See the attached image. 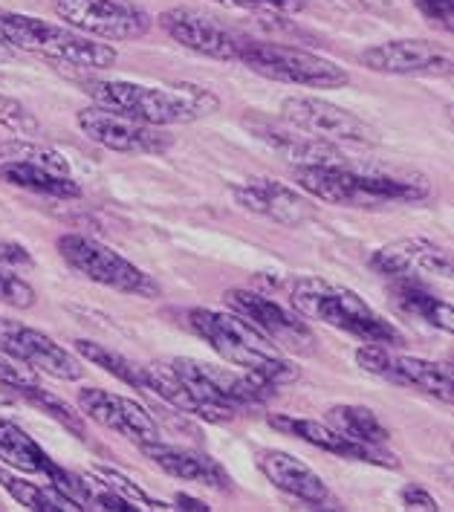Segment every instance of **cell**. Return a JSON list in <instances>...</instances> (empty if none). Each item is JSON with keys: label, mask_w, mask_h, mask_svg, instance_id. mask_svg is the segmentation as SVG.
<instances>
[{"label": "cell", "mask_w": 454, "mask_h": 512, "mask_svg": "<svg viewBox=\"0 0 454 512\" xmlns=\"http://www.w3.org/2000/svg\"><path fill=\"white\" fill-rule=\"evenodd\" d=\"M188 327L220 353L229 365L241 368L246 377L267 385V388H281L293 385L301 377L298 365H293L278 345L264 336L252 322H246L238 313H223V310H209V307H194L186 313Z\"/></svg>", "instance_id": "cell-1"}, {"label": "cell", "mask_w": 454, "mask_h": 512, "mask_svg": "<svg viewBox=\"0 0 454 512\" xmlns=\"http://www.w3.org/2000/svg\"><path fill=\"white\" fill-rule=\"evenodd\" d=\"M84 90L96 102V108L113 110L119 116L157 128L188 125L217 108V99L203 87H180V93H171L136 81H87Z\"/></svg>", "instance_id": "cell-2"}, {"label": "cell", "mask_w": 454, "mask_h": 512, "mask_svg": "<svg viewBox=\"0 0 454 512\" xmlns=\"http://www.w3.org/2000/svg\"><path fill=\"white\" fill-rule=\"evenodd\" d=\"M290 301L301 316L339 327L362 342H376V345L402 342L400 330L394 324L385 322V316H379L365 298L356 296L342 284L301 275L290 281Z\"/></svg>", "instance_id": "cell-3"}, {"label": "cell", "mask_w": 454, "mask_h": 512, "mask_svg": "<svg viewBox=\"0 0 454 512\" xmlns=\"http://www.w3.org/2000/svg\"><path fill=\"white\" fill-rule=\"evenodd\" d=\"M295 183L316 200L348 206V209H379L391 203L426 200V183H411L397 177L356 174L348 165H307L295 168Z\"/></svg>", "instance_id": "cell-4"}, {"label": "cell", "mask_w": 454, "mask_h": 512, "mask_svg": "<svg viewBox=\"0 0 454 512\" xmlns=\"http://www.w3.org/2000/svg\"><path fill=\"white\" fill-rule=\"evenodd\" d=\"M0 41L15 53L41 55L67 67L105 70L116 64V50L110 44H96L93 38L81 35L76 29L58 27L21 12L0 9Z\"/></svg>", "instance_id": "cell-5"}, {"label": "cell", "mask_w": 454, "mask_h": 512, "mask_svg": "<svg viewBox=\"0 0 454 512\" xmlns=\"http://www.w3.org/2000/svg\"><path fill=\"white\" fill-rule=\"evenodd\" d=\"M238 61H243L252 73L281 84H298L310 90H333L350 81L348 70L319 53L284 47V44H264V41H241Z\"/></svg>", "instance_id": "cell-6"}, {"label": "cell", "mask_w": 454, "mask_h": 512, "mask_svg": "<svg viewBox=\"0 0 454 512\" xmlns=\"http://www.w3.org/2000/svg\"><path fill=\"white\" fill-rule=\"evenodd\" d=\"M160 368L180 379L197 400H203L212 408H220V411H229V414H235L238 405L267 403L275 391V388H267L252 377H246L243 371L238 374V371L217 368L212 362H200V359H188V356L160 359Z\"/></svg>", "instance_id": "cell-7"}, {"label": "cell", "mask_w": 454, "mask_h": 512, "mask_svg": "<svg viewBox=\"0 0 454 512\" xmlns=\"http://www.w3.org/2000/svg\"><path fill=\"white\" fill-rule=\"evenodd\" d=\"M58 252L73 270L84 275L87 281H93V284H102V287L139 298H157L162 293L160 284L148 272L139 270L128 258H122L116 249L93 241L87 235L58 238Z\"/></svg>", "instance_id": "cell-8"}, {"label": "cell", "mask_w": 454, "mask_h": 512, "mask_svg": "<svg viewBox=\"0 0 454 512\" xmlns=\"http://www.w3.org/2000/svg\"><path fill=\"white\" fill-rule=\"evenodd\" d=\"M356 362L371 377L388 379V382L402 385V388H417L423 394L437 397L440 403H454L452 368L446 362L402 356V353L391 351L388 345H376V342H368L365 348H359Z\"/></svg>", "instance_id": "cell-9"}, {"label": "cell", "mask_w": 454, "mask_h": 512, "mask_svg": "<svg viewBox=\"0 0 454 512\" xmlns=\"http://www.w3.org/2000/svg\"><path fill=\"white\" fill-rule=\"evenodd\" d=\"M64 24L102 41H134L151 29V18L131 0H53Z\"/></svg>", "instance_id": "cell-10"}, {"label": "cell", "mask_w": 454, "mask_h": 512, "mask_svg": "<svg viewBox=\"0 0 454 512\" xmlns=\"http://www.w3.org/2000/svg\"><path fill=\"white\" fill-rule=\"evenodd\" d=\"M281 116L295 131L324 139V142H362V145L376 142V131L362 116L339 108L327 99H313V96L284 99Z\"/></svg>", "instance_id": "cell-11"}, {"label": "cell", "mask_w": 454, "mask_h": 512, "mask_svg": "<svg viewBox=\"0 0 454 512\" xmlns=\"http://www.w3.org/2000/svg\"><path fill=\"white\" fill-rule=\"evenodd\" d=\"M76 125L90 142L116 154H162L171 145V136L157 125H145L105 108H87L76 113Z\"/></svg>", "instance_id": "cell-12"}, {"label": "cell", "mask_w": 454, "mask_h": 512, "mask_svg": "<svg viewBox=\"0 0 454 512\" xmlns=\"http://www.w3.org/2000/svg\"><path fill=\"white\" fill-rule=\"evenodd\" d=\"M0 180L15 189L47 194L58 200L81 194V186L70 177L64 157H58L47 148H35V145H18L15 157H9L0 165Z\"/></svg>", "instance_id": "cell-13"}, {"label": "cell", "mask_w": 454, "mask_h": 512, "mask_svg": "<svg viewBox=\"0 0 454 512\" xmlns=\"http://www.w3.org/2000/svg\"><path fill=\"white\" fill-rule=\"evenodd\" d=\"M0 348L9 351L15 359H21L38 374H47L53 379L76 382L84 377V365L67 348L55 345L53 339L35 327L15 319L0 316Z\"/></svg>", "instance_id": "cell-14"}, {"label": "cell", "mask_w": 454, "mask_h": 512, "mask_svg": "<svg viewBox=\"0 0 454 512\" xmlns=\"http://www.w3.org/2000/svg\"><path fill=\"white\" fill-rule=\"evenodd\" d=\"M362 64L385 76H452L454 73L452 50L423 38L376 44L362 53Z\"/></svg>", "instance_id": "cell-15"}, {"label": "cell", "mask_w": 454, "mask_h": 512, "mask_svg": "<svg viewBox=\"0 0 454 512\" xmlns=\"http://www.w3.org/2000/svg\"><path fill=\"white\" fill-rule=\"evenodd\" d=\"M226 301H229V307L238 316H243L246 322L255 324L275 345L290 348V351H313L316 339H313L307 322H301L295 313H290L287 307H281L278 301L261 296V293H252V290H243V287L229 290Z\"/></svg>", "instance_id": "cell-16"}, {"label": "cell", "mask_w": 454, "mask_h": 512, "mask_svg": "<svg viewBox=\"0 0 454 512\" xmlns=\"http://www.w3.org/2000/svg\"><path fill=\"white\" fill-rule=\"evenodd\" d=\"M157 24L168 38H174L177 44H183L191 53L217 58V61H238L241 38L232 35L223 24H217L206 12L177 6V9H165Z\"/></svg>", "instance_id": "cell-17"}, {"label": "cell", "mask_w": 454, "mask_h": 512, "mask_svg": "<svg viewBox=\"0 0 454 512\" xmlns=\"http://www.w3.org/2000/svg\"><path fill=\"white\" fill-rule=\"evenodd\" d=\"M79 408L84 417H90L93 423L134 440L136 446L160 440V429L154 423V414L142 403L131 400V397L110 394V391H102V388H81Z\"/></svg>", "instance_id": "cell-18"}, {"label": "cell", "mask_w": 454, "mask_h": 512, "mask_svg": "<svg viewBox=\"0 0 454 512\" xmlns=\"http://www.w3.org/2000/svg\"><path fill=\"white\" fill-rule=\"evenodd\" d=\"M371 270L388 278H411L414 272L452 278L454 264L446 246L428 238H402L376 249L371 255Z\"/></svg>", "instance_id": "cell-19"}, {"label": "cell", "mask_w": 454, "mask_h": 512, "mask_svg": "<svg viewBox=\"0 0 454 512\" xmlns=\"http://www.w3.org/2000/svg\"><path fill=\"white\" fill-rule=\"evenodd\" d=\"M269 426L278 429V432L293 434V437L316 446V449L327 452V455H339V458L359 460V463H374V466H388V469L400 466V460L394 458L391 452H385V446L353 443L348 437H342L336 429H330L327 423H316V420H307V417H290V414H272Z\"/></svg>", "instance_id": "cell-20"}, {"label": "cell", "mask_w": 454, "mask_h": 512, "mask_svg": "<svg viewBox=\"0 0 454 512\" xmlns=\"http://www.w3.org/2000/svg\"><path fill=\"white\" fill-rule=\"evenodd\" d=\"M232 197L246 212L267 217L281 226H298L313 215V203L281 180H246L232 186Z\"/></svg>", "instance_id": "cell-21"}, {"label": "cell", "mask_w": 454, "mask_h": 512, "mask_svg": "<svg viewBox=\"0 0 454 512\" xmlns=\"http://www.w3.org/2000/svg\"><path fill=\"white\" fill-rule=\"evenodd\" d=\"M258 469L264 472L269 484H275L281 492L293 495V498L310 504V507H321L330 498L327 484L304 460H298L290 452H281V449L258 452Z\"/></svg>", "instance_id": "cell-22"}, {"label": "cell", "mask_w": 454, "mask_h": 512, "mask_svg": "<svg viewBox=\"0 0 454 512\" xmlns=\"http://www.w3.org/2000/svg\"><path fill=\"white\" fill-rule=\"evenodd\" d=\"M142 455L151 460L154 466H160L165 475L171 478H180V481H194V484L212 486V489H229V475L226 469L212 460L203 452H194V449H183V446H168L162 440L154 443H145L139 446Z\"/></svg>", "instance_id": "cell-23"}, {"label": "cell", "mask_w": 454, "mask_h": 512, "mask_svg": "<svg viewBox=\"0 0 454 512\" xmlns=\"http://www.w3.org/2000/svg\"><path fill=\"white\" fill-rule=\"evenodd\" d=\"M252 131L258 139H264L275 151H281L295 168H307V165H345V157L324 139L316 136H298L290 128H278V125H252Z\"/></svg>", "instance_id": "cell-24"}, {"label": "cell", "mask_w": 454, "mask_h": 512, "mask_svg": "<svg viewBox=\"0 0 454 512\" xmlns=\"http://www.w3.org/2000/svg\"><path fill=\"white\" fill-rule=\"evenodd\" d=\"M391 296H394V304L400 307L405 316L420 319L423 324L434 327V330H443V333H452L454 330L452 304H449L446 298L437 296V293L426 290L423 284L408 281V278H400V281L391 287Z\"/></svg>", "instance_id": "cell-25"}, {"label": "cell", "mask_w": 454, "mask_h": 512, "mask_svg": "<svg viewBox=\"0 0 454 512\" xmlns=\"http://www.w3.org/2000/svg\"><path fill=\"white\" fill-rule=\"evenodd\" d=\"M0 460L18 472H29V475H47V469L53 463L47 458V452L21 426H15L6 417H0Z\"/></svg>", "instance_id": "cell-26"}, {"label": "cell", "mask_w": 454, "mask_h": 512, "mask_svg": "<svg viewBox=\"0 0 454 512\" xmlns=\"http://www.w3.org/2000/svg\"><path fill=\"white\" fill-rule=\"evenodd\" d=\"M327 426L362 446H385L391 437L379 417L365 405H333L327 411Z\"/></svg>", "instance_id": "cell-27"}, {"label": "cell", "mask_w": 454, "mask_h": 512, "mask_svg": "<svg viewBox=\"0 0 454 512\" xmlns=\"http://www.w3.org/2000/svg\"><path fill=\"white\" fill-rule=\"evenodd\" d=\"M0 486L21 504L32 512H67V510H81L76 501H70L61 489L47 484H32L24 478H15L12 472L0 469Z\"/></svg>", "instance_id": "cell-28"}, {"label": "cell", "mask_w": 454, "mask_h": 512, "mask_svg": "<svg viewBox=\"0 0 454 512\" xmlns=\"http://www.w3.org/2000/svg\"><path fill=\"white\" fill-rule=\"evenodd\" d=\"M76 348H79V353L87 359V362H93V365L105 368L107 374H113L116 379H122L125 385H131V388H136V391H142V365H136V362H131V359H125L122 353L110 351L107 345L90 342V339H79V342H76Z\"/></svg>", "instance_id": "cell-29"}, {"label": "cell", "mask_w": 454, "mask_h": 512, "mask_svg": "<svg viewBox=\"0 0 454 512\" xmlns=\"http://www.w3.org/2000/svg\"><path fill=\"white\" fill-rule=\"evenodd\" d=\"M15 394H21L24 400H29L32 405H38L41 411H47L53 420H58V423L64 426V429H70L73 434L84 437V414H79L70 403H64L61 397H55L53 391H44L41 385H29V388L15 391Z\"/></svg>", "instance_id": "cell-30"}, {"label": "cell", "mask_w": 454, "mask_h": 512, "mask_svg": "<svg viewBox=\"0 0 454 512\" xmlns=\"http://www.w3.org/2000/svg\"><path fill=\"white\" fill-rule=\"evenodd\" d=\"M90 475L96 478V484L107 486V489H113L116 495H122L134 510H174V507H168L165 501H154V498H148V495H145V492H142L131 478H125V475H122V472H116V469L96 466Z\"/></svg>", "instance_id": "cell-31"}, {"label": "cell", "mask_w": 454, "mask_h": 512, "mask_svg": "<svg viewBox=\"0 0 454 512\" xmlns=\"http://www.w3.org/2000/svg\"><path fill=\"white\" fill-rule=\"evenodd\" d=\"M0 385L12 388V391H21L29 385H38V374L24 365L21 359H15L9 351L0 348Z\"/></svg>", "instance_id": "cell-32"}, {"label": "cell", "mask_w": 454, "mask_h": 512, "mask_svg": "<svg viewBox=\"0 0 454 512\" xmlns=\"http://www.w3.org/2000/svg\"><path fill=\"white\" fill-rule=\"evenodd\" d=\"M0 122L6 125V128H12L15 134L21 136H32L38 134V122L29 116V110L21 105V102H15V99H9L6 93H0Z\"/></svg>", "instance_id": "cell-33"}, {"label": "cell", "mask_w": 454, "mask_h": 512, "mask_svg": "<svg viewBox=\"0 0 454 512\" xmlns=\"http://www.w3.org/2000/svg\"><path fill=\"white\" fill-rule=\"evenodd\" d=\"M0 301L9 304V307H18V310H29L35 304V290L29 287L24 278L0 270Z\"/></svg>", "instance_id": "cell-34"}, {"label": "cell", "mask_w": 454, "mask_h": 512, "mask_svg": "<svg viewBox=\"0 0 454 512\" xmlns=\"http://www.w3.org/2000/svg\"><path fill=\"white\" fill-rule=\"evenodd\" d=\"M229 9H255V12H281V15H298L307 0H217Z\"/></svg>", "instance_id": "cell-35"}, {"label": "cell", "mask_w": 454, "mask_h": 512, "mask_svg": "<svg viewBox=\"0 0 454 512\" xmlns=\"http://www.w3.org/2000/svg\"><path fill=\"white\" fill-rule=\"evenodd\" d=\"M417 9L426 15L428 21H434L437 27H443L446 32L454 29V0H414Z\"/></svg>", "instance_id": "cell-36"}, {"label": "cell", "mask_w": 454, "mask_h": 512, "mask_svg": "<svg viewBox=\"0 0 454 512\" xmlns=\"http://www.w3.org/2000/svg\"><path fill=\"white\" fill-rule=\"evenodd\" d=\"M402 504H405V510H423V512H437V501L431 498V492H426L423 486L411 484L402 489Z\"/></svg>", "instance_id": "cell-37"}, {"label": "cell", "mask_w": 454, "mask_h": 512, "mask_svg": "<svg viewBox=\"0 0 454 512\" xmlns=\"http://www.w3.org/2000/svg\"><path fill=\"white\" fill-rule=\"evenodd\" d=\"M29 252L21 243L0 241V264H9V267H18V264H29Z\"/></svg>", "instance_id": "cell-38"}, {"label": "cell", "mask_w": 454, "mask_h": 512, "mask_svg": "<svg viewBox=\"0 0 454 512\" xmlns=\"http://www.w3.org/2000/svg\"><path fill=\"white\" fill-rule=\"evenodd\" d=\"M174 504H177V510H191V512L212 510L206 501H197V498H188V495H177V498H174Z\"/></svg>", "instance_id": "cell-39"}, {"label": "cell", "mask_w": 454, "mask_h": 512, "mask_svg": "<svg viewBox=\"0 0 454 512\" xmlns=\"http://www.w3.org/2000/svg\"><path fill=\"white\" fill-rule=\"evenodd\" d=\"M12 55H15V50H9V47H6V44L0 41V61H9Z\"/></svg>", "instance_id": "cell-40"}]
</instances>
